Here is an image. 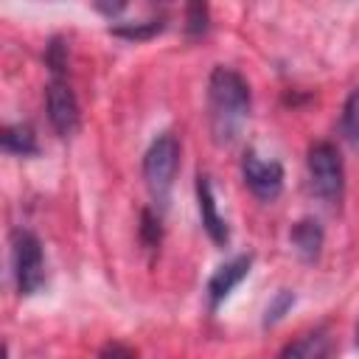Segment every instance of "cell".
Listing matches in <instances>:
<instances>
[{"instance_id": "1", "label": "cell", "mask_w": 359, "mask_h": 359, "mask_svg": "<svg viewBox=\"0 0 359 359\" xmlns=\"http://www.w3.org/2000/svg\"><path fill=\"white\" fill-rule=\"evenodd\" d=\"M208 118L216 146H230L241 137L250 118V87L233 67H213L208 81Z\"/></svg>"}, {"instance_id": "2", "label": "cell", "mask_w": 359, "mask_h": 359, "mask_svg": "<svg viewBox=\"0 0 359 359\" xmlns=\"http://www.w3.org/2000/svg\"><path fill=\"white\" fill-rule=\"evenodd\" d=\"M177 168H180V140L171 132L157 135L143 154V180L157 210L168 205Z\"/></svg>"}, {"instance_id": "3", "label": "cell", "mask_w": 359, "mask_h": 359, "mask_svg": "<svg viewBox=\"0 0 359 359\" xmlns=\"http://www.w3.org/2000/svg\"><path fill=\"white\" fill-rule=\"evenodd\" d=\"M306 171H309V185L317 199L325 205H337L345 191V168L337 146L331 143H314L306 157Z\"/></svg>"}, {"instance_id": "4", "label": "cell", "mask_w": 359, "mask_h": 359, "mask_svg": "<svg viewBox=\"0 0 359 359\" xmlns=\"http://www.w3.org/2000/svg\"><path fill=\"white\" fill-rule=\"evenodd\" d=\"M11 266H14V280H17L20 294H34L42 289V283H45L42 244L25 227H17L11 233Z\"/></svg>"}, {"instance_id": "5", "label": "cell", "mask_w": 359, "mask_h": 359, "mask_svg": "<svg viewBox=\"0 0 359 359\" xmlns=\"http://www.w3.org/2000/svg\"><path fill=\"white\" fill-rule=\"evenodd\" d=\"M45 107H48V121L56 129V135L70 137L79 129V101L76 93L70 90L65 76H50L48 90H45Z\"/></svg>"}, {"instance_id": "6", "label": "cell", "mask_w": 359, "mask_h": 359, "mask_svg": "<svg viewBox=\"0 0 359 359\" xmlns=\"http://www.w3.org/2000/svg\"><path fill=\"white\" fill-rule=\"evenodd\" d=\"M241 177L255 199L275 202L283 191V165L278 160H264L255 151H247L241 160Z\"/></svg>"}, {"instance_id": "7", "label": "cell", "mask_w": 359, "mask_h": 359, "mask_svg": "<svg viewBox=\"0 0 359 359\" xmlns=\"http://www.w3.org/2000/svg\"><path fill=\"white\" fill-rule=\"evenodd\" d=\"M196 202H199V219H202L205 233L210 236V241L216 247H224L230 241V230H227L224 216L219 213L216 194H213V185H210V177L208 174H199L196 177Z\"/></svg>"}, {"instance_id": "8", "label": "cell", "mask_w": 359, "mask_h": 359, "mask_svg": "<svg viewBox=\"0 0 359 359\" xmlns=\"http://www.w3.org/2000/svg\"><path fill=\"white\" fill-rule=\"evenodd\" d=\"M250 266H252V258H250V255H236V258L224 261V264L210 275V280H208V300H210V309H216V306L247 278Z\"/></svg>"}, {"instance_id": "9", "label": "cell", "mask_w": 359, "mask_h": 359, "mask_svg": "<svg viewBox=\"0 0 359 359\" xmlns=\"http://www.w3.org/2000/svg\"><path fill=\"white\" fill-rule=\"evenodd\" d=\"M331 348V337H328V328H314V331H306L300 334L294 342H289L278 359H325Z\"/></svg>"}, {"instance_id": "10", "label": "cell", "mask_w": 359, "mask_h": 359, "mask_svg": "<svg viewBox=\"0 0 359 359\" xmlns=\"http://www.w3.org/2000/svg\"><path fill=\"white\" fill-rule=\"evenodd\" d=\"M289 241H292L294 252H297L303 261H317V258H320V250H323V227H320L314 219H300V222L292 227Z\"/></svg>"}, {"instance_id": "11", "label": "cell", "mask_w": 359, "mask_h": 359, "mask_svg": "<svg viewBox=\"0 0 359 359\" xmlns=\"http://www.w3.org/2000/svg\"><path fill=\"white\" fill-rule=\"evenodd\" d=\"M0 140H3V149L8 154H17V157H31V154L39 151L36 135H34V129L28 123H8V126H3Z\"/></svg>"}, {"instance_id": "12", "label": "cell", "mask_w": 359, "mask_h": 359, "mask_svg": "<svg viewBox=\"0 0 359 359\" xmlns=\"http://www.w3.org/2000/svg\"><path fill=\"white\" fill-rule=\"evenodd\" d=\"M165 28V22L163 20H146V22H121V25H112L109 31L115 34V36H123V39H149V36H154V34H160Z\"/></svg>"}, {"instance_id": "13", "label": "cell", "mask_w": 359, "mask_h": 359, "mask_svg": "<svg viewBox=\"0 0 359 359\" xmlns=\"http://www.w3.org/2000/svg\"><path fill=\"white\" fill-rule=\"evenodd\" d=\"M342 132L359 143V90H353L345 101V109H342Z\"/></svg>"}, {"instance_id": "14", "label": "cell", "mask_w": 359, "mask_h": 359, "mask_svg": "<svg viewBox=\"0 0 359 359\" xmlns=\"http://www.w3.org/2000/svg\"><path fill=\"white\" fill-rule=\"evenodd\" d=\"M294 306V294L289 292V289H280L272 300H269V306H266V317H264V325H275L278 320H283V314L289 311Z\"/></svg>"}, {"instance_id": "15", "label": "cell", "mask_w": 359, "mask_h": 359, "mask_svg": "<svg viewBox=\"0 0 359 359\" xmlns=\"http://www.w3.org/2000/svg\"><path fill=\"white\" fill-rule=\"evenodd\" d=\"M205 28H208V6H202V3L188 6L185 8V31L191 36H199V34H205Z\"/></svg>"}, {"instance_id": "16", "label": "cell", "mask_w": 359, "mask_h": 359, "mask_svg": "<svg viewBox=\"0 0 359 359\" xmlns=\"http://www.w3.org/2000/svg\"><path fill=\"white\" fill-rule=\"evenodd\" d=\"M45 62H48V67H50V76H65V67H67V48L62 45V39H53V42L48 45Z\"/></svg>"}, {"instance_id": "17", "label": "cell", "mask_w": 359, "mask_h": 359, "mask_svg": "<svg viewBox=\"0 0 359 359\" xmlns=\"http://www.w3.org/2000/svg\"><path fill=\"white\" fill-rule=\"evenodd\" d=\"M140 238L149 250H154L160 244V216H154L151 210H143V219H140Z\"/></svg>"}, {"instance_id": "18", "label": "cell", "mask_w": 359, "mask_h": 359, "mask_svg": "<svg viewBox=\"0 0 359 359\" xmlns=\"http://www.w3.org/2000/svg\"><path fill=\"white\" fill-rule=\"evenodd\" d=\"M98 359H135V353L121 342H107L98 353Z\"/></svg>"}, {"instance_id": "19", "label": "cell", "mask_w": 359, "mask_h": 359, "mask_svg": "<svg viewBox=\"0 0 359 359\" xmlns=\"http://www.w3.org/2000/svg\"><path fill=\"white\" fill-rule=\"evenodd\" d=\"M356 345H359V323H356Z\"/></svg>"}]
</instances>
